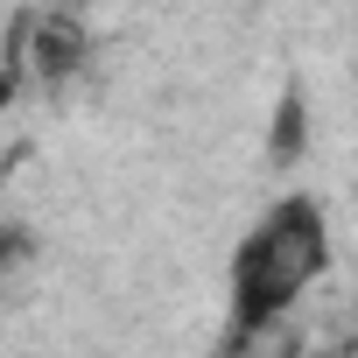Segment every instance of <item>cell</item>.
Segmentation results:
<instances>
[{
	"mask_svg": "<svg viewBox=\"0 0 358 358\" xmlns=\"http://www.w3.org/2000/svg\"><path fill=\"white\" fill-rule=\"evenodd\" d=\"M85 64H92V29L78 22V8H43V15L22 29V71H29V85L57 92V85H71Z\"/></svg>",
	"mask_w": 358,
	"mask_h": 358,
	"instance_id": "cell-2",
	"label": "cell"
},
{
	"mask_svg": "<svg viewBox=\"0 0 358 358\" xmlns=\"http://www.w3.org/2000/svg\"><path fill=\"white\" fill-rule=\"evenodd\" d=\"M302 127H309V106H302V92H288V99H281V120H274V134H267V155H274V162H295V155H302Z\"/></svg>",
	"mask_w": 358,
	"mask_h": 358,
	"instance_id": "cell-3",
	"label": "cell"
},
{
	"mask_svg": "<svg viewBox=\"0 0 358 358\" xmlns=\"http://www.w3.org/2000/svg\"><path fill=\"white\" fill-rule=\"evenodd\" d=\"M8 85H15V78H8V71H0V106H8Z\"/></svg>",
	"mask_w": 358,
	"mask_h": 358,
	"instance_id": "cell-4",
	"label": "cell"
},
{
	"mask_svg": "<svg viewBox=\"0 0 358 358\" xmlns=\"http://www.w3.org/2000/svg\"><path fill=\"white\" fill-rule=\"evenodd\" d=\"M232 337H260L274 330L323 274H330V218L309 190L274 197L232 246Z\"/></svg>",
	"mask_w": 358,
	"mask_h": 358,
	"instance_id": "cell-1",
	"label": "cell"
}]
</instances>
